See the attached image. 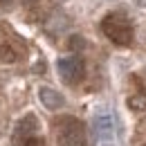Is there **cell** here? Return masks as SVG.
Listing matches in <instances>:
<instances>
[{
    "mask_svg": "<svg viewBox=\"0 0 146 146\" xmlns=\"http://www.w3.org/2000/svg\"><path fill=\"white\" fill-rule=\"evenodd\" d=\"M38 126H40V124H38V117L34 115V112H27L18 124H16L14 135H16L18 139L20 137H23V139H29V137H34V135L38 133Z\"/></svg>",
    "mask_w": 146,
    "mask_h": 146,
    "instance_id": "obj_4",
    "label": "cell"
},
{
    "mask_svg": "<svg viewBox=\"0 0 146 146\" xmlns=\"http://www.w3.org/2000/svg\"><path fill=\"white\" fill-rule=\"evenodd\" d=\"M68 50H72V52H81L83 47H86V38L81 36V34H72V36L68 38Z\"/></svg>",
    "mask_w": 146,
    "mask_h": 146,
    "instance_id": "obj_9",
    "label": "cell"
},
{
    "mask_svg": "<svg viewBox=\"0 0 146 146\" xmlns=\"http://www.w3.org/2000/svg\"><path fill=\"white\" fill-rule=\"evenodd\" d=\"M101 32L108 36V40H112L119 47H128L133 43V25L121 14H108L101 20Z\"/></svg>",
    "mask_w": 146,
    "mask_h": 146,
    "instance_id": "obj_2",
    "label": "cell"
},
{
    "mask_svg": "<svg viewBox=\"0 0 146 146\" xmlns=\"http://www.w3.org/2000/svg\"><path fill=\"white\" fill-rule=\"evenodd\" d=\"M29 2H40V0H29Z\"/></svg>",
    "mask_w": 146,
    "mask_h": 146,
    "instance_id": "obj_14",
    "label": "cell"
},
{
    "mask_svg": "<svg viewBox=\"0 0 146 146\" xmlns=\"http://www.w3.org/2000/svg\"><path fill=\"white\" fill-rule=\"evenodd\" d=\"M92 126H94V133H97L99 137H104V139L115 133V121H112L110 115H97L94 121H92Z\"/></svg>",
    "mask_w": 146,
    "mask_h": 146,
    "instance_id": "obj_6",
    "label": "cell"
},
{
    "mask_svg": "<svg viewBox=\"0 0 146 146\" xmlns=\"http://www.w3.org/2000/svg\"><path fill=\"white\" fill-rule=\"evenodd\" d=\"M54 130H56L58 146H86L88 144L83 124L72 115H63V117L54 119Z\"/></svg>",
    "mask_w": 146,
    "mask_h": 146,
    "instance_id": "obj_1",
    "label": "cell"
},
{
    "mask_svg": "<svg viewBox=\"0 0 146 146\" xmlns=\"http://www.w3.org/2000/svg\"><path fill=\"white\" fill-rule=\"evenodd\" d=\"M101 146H117V144H112V142H104Z\"/></svg>",
    "mask_w": 146,
    "mask_h": 146,
    "instance_id": "obj_13",
    "label": "cell"
},
{
    "mask_svg": "<svg viewBox=\"0 0 146 146\" xmlns=\"http://www.w3.org/2000/svg\"><path fill=\"white\" fill-rule=\"evenodd\" d=\"M23 146H45V139H40V137H29V139H25Z\"/></svg>",
    "mask_w": 146,
    "mask_h": 146,
    "instance_id": "obj_10",
    "label": "cell"
},
{
    "mask_svg": "<svg viewBox=\"0 0 146 146\" xmlns=\"http://www.w3.org/2000/svg\"><path fill=\"white\" fill-rule=\"evenodd\" d=\"M135 5H137V7H142V9H146V0H135Z\"/></svg>",
    "mask_w": 146,
    "mask_h": 146,
    "instance_id": "obj_12",
    "label": "cell"
},
{
    "mask_svg": "<svg viewBox=\"0 0 146 146\" xmlns=\"http://www.w3.org/2000/svg\"><path fill=\"white\" fill-rule=\"evenodd\" d=\"M142 146H146V144H142Z\"/></svg>",
    "mask_w": 146,
    "mask_h": 146,
    "instance_id": "obj_15",
    "label": "cell"
},
{
    "mask_svg": "<svg viewBox=\"0 0 146 146\" xmlns=\"http://www.w3.org/2000/svg\"><path fill=\"white\" fill-rule=\"evenodd\" d=\"M18 52L11 47V43H0V63H16Z\"/></svg>",
    "mask_w": 146,
    "mask_h": 146,
    "instance_id": "obj_7",
    "label": "cell"
},
{
    "mask_svg": "<svg viewBox=\"0 0 146 146\" xmlns=\"http://www.w3.org/2000/svg\"><path fill=\"white\" fill-rule=\"evenodd\" d=\"M0 7L2 9H11L14 7V0H0Z\"/></svg>",
    "mask_w": 146,
    "mask_h": 146,
    "instance_id": "obj_11",
    "label": "cell"
},
{
    "mask_svg": "<svg viewBox=\"0 0 146 146\" xmlns=\"http://www.w3.org/2000/svg\"><path fill=\"white\" fill-rule=\"evenodd\" d=\"M56 70L61 81H65L68 86H76L81 83V79L86 76V65L79 56H65V58H58L56 61Z\"/></svg>",
    "mask_w": 146,
    "mask_h": 146,
    "instance_id": "obj_3",
    "label": "cell"
},
{
    "mask_svg": "<svg viewBox=\"0 0 146 146\" xmlns=\"http://www.w3.org/2000/svg\"><path fill=\"white\" fill-rule=\"evenodd\" d=\"M38 99H40V104H43L47 110H58L63 104H65L63 94H61V92H56L54 88H47V86L38 88Z\"/></svg>",
    "mask_w": 146,
    "mask_h": 146,
    "instance_id": "obj_5",
    "label": "cell"
},
{
    "mask_svg": "<svg viewBox=\"0 0 146 146\" xmlns=\"http://www.w3.org/2000/svg\"><path fill=\"white\" fill-rule=\"evenodd\" d=\"M128 108L135 112H146V92L144 94H133L128 97Z\"/></svg>",
    "mask_w": 146,
    "mask_h": 146,
    "instance_id": "obj_8",
    "label": "cell"
}]
</instances>
